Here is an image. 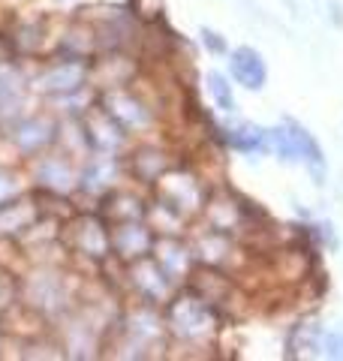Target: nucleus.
<instances>
[{
    "instance_id": "2eb2a0df",
    "label": "nucleus",
    "mask_w": 343,
    "mask_h": 361,
    "mask_svg": "<svg viewBox=\"0 0 343 361\" xmlns=\"http://www.w3.org/2000/svg\"><path fill=\"white\" fill-rule=\"evenodd\" d=\"M202 37H205V39H208V45H211V49H214V51H220V49H223V42H220V39H217V33H211V30H205V33H202Z\"/></svg>"
},
{
    "instance_id": "ddd939ff",
    "label": "nucleus",
    "mask_w": 343,
    "mask_h": 361,
    "mask_svg": "<svg viewBox=\"0 0 343 361\" xmlns=\"http://www.w3.org/2000/svg\"><path fill=\"white\" fill-rule=\"evenodd\" d=\"M16 193H18V180L9 172H0V208H9Z\"/></svg>"
},
{
    "instance_id": "0eeeda50",
    "label": "nucleus",
    "mask_w": 343,
    "mask_h": 361,
    "mask_svg": "<svg viewBox=\"0 0 343 361\" xmlns=\"http://www.w3.org/2000/svg\"><path fill=\"white\" fill-rule=\"evenodd\" d=\"M226 142L232 145L235 151L244 154H262L268 151V133L262 127H250V123H238V127L226 130Z\"/></svg>"
},
{
    "instance_id": "6e6552de",
    "label": "nucleus",
    "mask_w": 343,
    "mask_h": 361,
    "mask_svg": "<svg viewBox=\"0 0 343 361\" xmlns=\"http://www.w3.org/2000/svg\"><path fill=\"white\" fill-rule=\"evenodd\" d=\"M54 139V133H52V123L49 121H21L18 127H16V142H18V148L21 151H28V154H33V151H40V148H45Z\"/></svg>"
},
{
    "instance_id": "20e7f679",
    "label": "nucleus",
    "mask_w": 343,
    "mask_h": 361,
    "mask_svg": "<svg viewBox=\"0 0 343 361\" xmlns=\"http://www.w3.org/2000/svg\"><path fill=\"white\" fill-rule=\"evenodd\" d=\"M82 78H85V63L64 61V63L49 66L33 85H37L40 90H45V94H70V90H76L78 85H82Z\"/></svg>"
},
{
    "instance_id": "7ed1b4c3",
    "label": "nucleus",
    "mask_w": 343,
    "mask_h": 361,
    "mask_svg": "<svg viewBox=\"0 0 343 361\" xmlns=\"http://www.w3.org/2000/svg\"><path fill=\"white\" fill-rule=\"evenodd\" d=\"M172 325H175V331L181 337H202L211 329V313L196 298H181L172 307Z\"/></svg>"
},
{
    "instance_id": "1a4fd4ad",
    "label": "nucleus",
    "mask_w": 343,
    "mask_h": 361,
    "mask_svg": "<svg viewBox=\"0 0 343 361\" xmlns=\"http://www.w3.org/2000/svg\"><path fill=\"white\" fill-rule=\"evenodd\" d=\"M114 247L121 250V256H142L148 247H151V235H148L142 226H121V232H118V238H114Z\"/></svg>"
},
{
    "instance_id": "f257e3e1",
    "label": "nucleus",
    "mask_w": 343,
    "mask_h": 361,
    "mask_svg": "<svg viewBox=\"0 0 343 361\" xmlns=\"http://www.w3.org/2000/svg\"><path fill=\"white\" fill-rule=\"evenodd\" d=\"M268 142L286 163H304L307 169H311V175L316 178V184H323L325 154H323V148H319V142L301 127V123H295V121L280 123V127H274L268 133Z\"/></svg>"
},
{
    "instance_id": "4468645a",
    "label": "nucleus",
    "mask_w": 343,
    "mask_h": 361,
    "mask_svg": "<svg viewBox=\"0 0 343 361\" xmlns=\"http://www.w3.org/2000/svg\"><path fill=\"white\" fill-rule=\"evenodd\" d=\"M184 187H187V193H190V199H187V202H190V205H193V208H196V202H199V187H196V184H193V180H190V178L184 180ZM181 196H184V190H178V187H175V199H169V202H172V208H178V202H181Z\"/></svg>"
},
{
    "instance_id": "9d476101",
    "label": "nucleus",
    "mask_w": 343,
    "mask_h": 361,
    "mask_svg": "<svg viewBox=\"0 0 343 361\" xmlns=\"http://www.w3.org/2000/svg\"><path fill=\"white\" fill-rule=\"evenodd\" d=\"M37 178L45 187L57 190V193H66V190L73 187V169L66 163H61V160H42L40 169H37Z\"/></svg>"
},
{
    "instance_id": "f03ea898",
    "label": "nucleus",
    "mask_w": 343,
    "mask_h": 361,
    "mask_svg": "<svg viewBox=\"0 0 343 361\" xmlns=\"http://www.w3.org/2000/svg\"><path fill=\"white\" fill-rule=\"evenodd\" d=\"M229 70H232V78L241 87L247 90H262L265 87V78H268V70H265V61L256 49L250 45H241L229 54Z\"/></svg>"
},
{
    "instance_id": "39448f33",
    "label": "nucleus",
    "mask_w": 343,
    "mask_h": 361,
    "mask_svg": "<svg viewBox=\"0 0 343 361\" xmlns=\"http://www.w3.org/2000/svg\"><path fill=\"white\" fill-rule=\"evenodd\" d=\"M106 111L112 118H118L121 123H127V127H145L148 121H151V115L142 109L139 99H133L130 94H121V90H114L112 97H106Z\"/></svg>"
},
{
    "instance_id": "423d86ee",
    "label": "nucleus",
    "mask_w": 343,
    "mask_h": 361,
    "mask_svg": "<svg viewBox=\"0 0 343 361\" xmlns=\"http://www.w3.org/2000/svg\"><path fill=\"white\" fill-rule=\"evenodd\" d=\"M25 103V85L21 75L9 66H0V118H13Z\"/></svg>"
},
{
    "instance_id": "9b49d317",
    "label": "nucleus",
    "mask_w": 343,
    "mask_h": 361,
    "mask_svg": "<svg viewBox=\"0 0 343 361\" xmlns=\"http://www.w3.org/2000/svg\"><path fill=\"white\" fill-rule=\"evenodd\" d=\"M208 90H211L217 109L226 111V115H232L235 111V97H232V87H229V78L223 73H208Z\"/></svg>"
},
{
    "instance_id": "f8f14e48",
    "label": "nucleus",
    "mask_w": 343,
    "mask_h": 361,
    "mask_svg": "<svg viewBox=\"0 0 343 361\" xmlns=\"http://www.w3.org/2000/svg\"><path fill=\"white\" fill-rule=\"evenodd\" d=\"M319 353L328 355V358H343V331H335V334H323L319 337Z\"/></svg>"
}]
</instances>
